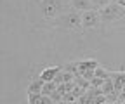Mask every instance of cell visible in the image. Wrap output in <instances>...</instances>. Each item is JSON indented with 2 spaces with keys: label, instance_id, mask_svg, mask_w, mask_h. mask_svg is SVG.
I'll return each instance as SVG.
<instances>
[{
  "label": "cell",
  "instance_id": "1",
  "mask_svg": "<svg viewBox=\"0 0 125 104\" xmlns=\"http://www.w3.org/2000/svg\"><path fill=\"white\" fill-rule=\"evenodd\" d=\"M56 24L61 26V28H66V29H73V31H76V29L82 28V16L78 12H75V10L64 12L62 16L57 18Z\"/></svg>",
  "mask_w": 125,
  "mask_h": 104
},
{
  "label": "cell",
  "instance_id": "2",
  "mask_svg": "<svg viewBox=\"0 0 125 104\" xmlns=\"http://www.w3.org/2000/svg\"><path fill=\"white\" fill-rule=\"evenodd\" d=\"M125 16V7L118 5V4H109L104 9H101V21L104 23H111V21H118Z\"/></svg>",
  "mask_w": 125,
  "mask_h": 104
},
{
  "label": "cell",
  "instance_id": "3",
  "mask_svg": "<svg viewBox=\"0 0 125 104\" xmlns=\"http://www.w3.org/2000/svg\"><path fill=\"white\" fill-rule=\"evenodd\" d=\"M62 10V0H42L40 12L45 19H52Z\"/></svg>",
  "mask_w": 125,
  "mask_h": 104
},
{
  "label": "cell",
  "instance_id": "4",
  "mask_svg": "<svg viewBox=\"0 0 125 104\" xmlns=\"http://www.w3.org/2000/svg\"><path fill=\"white\" fill-rule=\"evenodd\" d=\"M99 12L97 10H94V9H90V10H85L83 14H82V28H85V29H92V28H97L99 26Z\"/></svg>",
  "mask_w": 125,
  "mask_h": 104
},
{
  "label": "cell",
  "instance_id": "5",
  "mask_svg": "<svg viewBox=\"0 0 125 104\" xmlns=\"http://www.w3.org/2000/svg\"><path fill=\"white\" fill-rule=\"evenodd\" d=\"M64 69V66H52V68H45L42 73H40V78L43 82H54V78L59 75V73Z\"/></svg>",
  "mask_w": 125,
  "mask_h": 104
},
{
  "label": "cell",
  "instance_id": "6",
  "mask_svg": "<svg viewBox=\"0 0 125 104\" xmlns=\"http://www.w3.org/2000/svg\"><path fill=\"white\" fill-rule=\"evenodd\" d=\"M76 66H78V71H80V75H82L83 71H89V69L96 71L99 68V63L96 61V59H83V61H78Z\"/></svg>",
  "mask_w": 125,
  "mask_h": 104
},
{
  "label": "cell",
  "instance_id": "7",
  "mask_svg": "<svg viewBox=\"0 0 125 104\" xmlns=\"http://www.w3.org/2000/svg\"><path fill=\"white\" fill-rule=\"evenodd\" d=\"M71 5H73V9L83 10V12L94 9V7H92V0H71Z\"/></svg>",
  "mask_w": 125,
  "mask_h": 104
},
{
  "label": "cell",
  "instance_id": "8",
  "mask_svg": "<svg viewBox=\"0 0 125 104\" xmlns=\"http://www.w3.org/2000/svg\"><path fill=\"white\" fill-rule=\"evenodd\" d=\"M43 80L38 76L37 80H33L30 83V87H28V94H42V88H43Z\"/></svg>",
  "mask_w": 125,
  "mask_h": 104
},
{
  "label": "cell",
  "instance_id": "9",
  "mask_svg": "<svg viewBox=\"0 0 125 104\" xmlns=\"http://www.w3.org/2000/svg\"><path fill=\"white\" fill-rule=\"evenodd\" d=\"M54 82L57 83V85H61V83H70V82H73V73H70V71H61L59 75L54 78Z\"/></svg>",
  "mask_w": 125,
  "mask_h": 104
},
{
  "label": "cell",
  "instance_id": "10",
  "mask_svg": "<svg viewBox=\"0 0 125 104\" xmlns=\"http://www.w3.org/2000/svg\"><path fill=\"white\" fill-rule=\"evenodd\" d=\"M56 90H57V83L56 82H45L43 83V88H42V94L43 95H51Z\"/></svg>",
  "mask_w": 125,
  "mask_h": 104
},
{
  "label": "cell",
  "instance_id": "11",
  "mask_svg": "<svg viewBox=\"0 0 125 104\" xmlns=\"http://www.w3.org/2000/svg\"><path fill=\"white\" fill-rule=\"evenodd\" d=\"M109 4H113V0H92V7L94 9H104Z\"/></svg>",
  "mask_w": 125,
  "mask_h": 104
},
{
  "label": "cell",
  "instance_id": "12",
  "mask_svg": "<svg viewBox=\"0 0 125 104\" xmlns=\"http://www.w3.org/2000/svg\"><path fill=\"white\" fill-rule=\"evenodd\" d=\"M30 104H40L42 102V94H28Z\"/></svg>",
  "mask_w": 125,
  "mask_h": 104
},
{
  "label": "cell",
  "instance_id": "13",
  "mask_svg": "<svg viewBox=\"0 0 125 104\" xmlns=\"http://www.w3.org/2000/svg\"><path fill=\"white\" fill-rule=\"evenodd\" d=\"M40 104H54V99L51 97V95H43L42 94V102Z\"/></svg>",
  "mask_w": 125,
  "mask_h": 104
},
{
  "label": "cell",
  "instance_id": "14",
  "mask_svg": "<svg viewBox=\"0 0 125 104\" xmlns=\"http://www.w3.org/2000/svg\"><path fill=\"white\" fill-rule=\"evenodd\" d=\"M115 4H118V5H122V7H125V0H113Z\"/></svg>",
  "mask_w": 125,
  "mask_h": 104
},
{
  "label": "cell",
  "instance_id": "15",
  "mask_svg": "<svg viewBox=\"0 0 125 104\" xmlns=\"http://www.w3.org/2000/svg\"><path fill=\"white\" fill-rule=\"evenodd\" d=\"M57 104H73V102H68V101H61V102H57Z\"/></svg>",
  "mask_w": 125,
  "mask_h": 104
},
{
  "label": "cell",
  "instance_id": "16",
  "mask_svg": "<svg viewBox=\"0 0 125 104\" xmlns=\"http://www.w3.org/2000/svg\"><path fill=\"white\" fill-rule=\"evenodd\" d=\"M38 2H42V0H38Z\"/></svg>",
  "mask_w": 125,
  "mask_h": 104
}]
</instances>
